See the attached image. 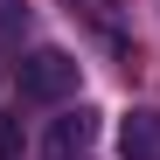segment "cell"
Returning <instances> with one entry per match:
<instances>
[{"instance_id":"cell-1","label":"cell","mask_w":160,"mask_h":160,"mask_svg":"<svg viewBox=\"0 0 160 160\" xmlns=\"http://www.w3.org/2000/svg\"><path fill=\"white\" fill-rule=\"evenodd\" d=\"M77 70H84V63H77L70 49H28L14 84H21V98H28V104H63V98L77 91Z\"/></svg>"},{"instance_id":"cell-4","label":"cell","mask_w":160,"mask_h":160,"mask_svg":"<svg viewBox=\"0 0 160 160\" xmlns=\"http://www.w3.org/2000/svg\"><path fill=\"white\" fill-rule=\"evenodd\" d=\"M0 160H21V112H0Z\"/></svg>"},{"instance_id":"cell-3","label":"cell","mask_w":160,"mask_h":160,"mask_svg":"<svg viewBox=\"0 0 160 160\" xmlns=\"http://www.w3.org/2000/svg\"><path fill=\"white\" fill-rule=\"evenodd\" d=\"M118 160H160V112L153 104H132L118 118Z\"/></svg>"},{"instance_id":"cell-2","label":"cell","mask_w":160,"mask_h":160,"mask_svg":"<svg viewBox=\"0 0 160 160\" xmlns=\"http://www.w3.org/2000/svg\"><path fill=\"white\" fill-rule=\"evenodd\" d=\"M98 132H104V118L91 112V104H70V112L42 132V160H91Z\"/></svg>"}]
</instances>
